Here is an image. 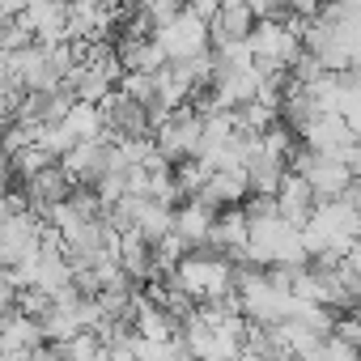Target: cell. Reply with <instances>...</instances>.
I'll use <instances>...</instances> for the list:
<instances>
[{
	"label": "cell",
	"instance_id": "cell-2",
	"mask_svg": "<svg viewBox=\"0 0 361 361\" xmlns=\"http://www.w3.org/2000/svg\"><path fill=\"white\" fill-rule=\"evenodd\" d=\"M276 204H281V217H285V221L306 226V221L319 213V192L310 188L306 174H293V170H289V178H285L281 192H276Z\"/></svg>",
	"mask_w": 361,
	"mask_h": 361
},
{
	"label": "cell",
	"instance_id": "cell-3",
	"mask_svg": "<svg viewBox=\"0 0 361 361\" xmlns=\"http://www.w3.org/2000/svg\"><path fill=\"white\" fill-rule=\"evenodd\" d=\"M247 178H251V192L276 196L281 183L289 178V157H285V153H272V149L264 145V149H255V153L247 157Z\"/></svg>",
	"mask_w": 361,
	"mask_h": 361
},
{
	"label": "cell",
	"instance_id": "cell-1",
	"mask_svg": "<svg viewBox=\"0 0 361 361\" xmlns=\"http://www.w3.org/2000/svg\"><path fill=\"white\" fill-rule=\"evenodd\" d=\"M22 192H26L30 209H39V213H51L56 204H64V200L77 192V174L68 170V161H64V157H56V161H47L43 170L26 174Z\"/></svg>",
	"mask_w": 361,
	"mask_h": 361
}]
</instances>
